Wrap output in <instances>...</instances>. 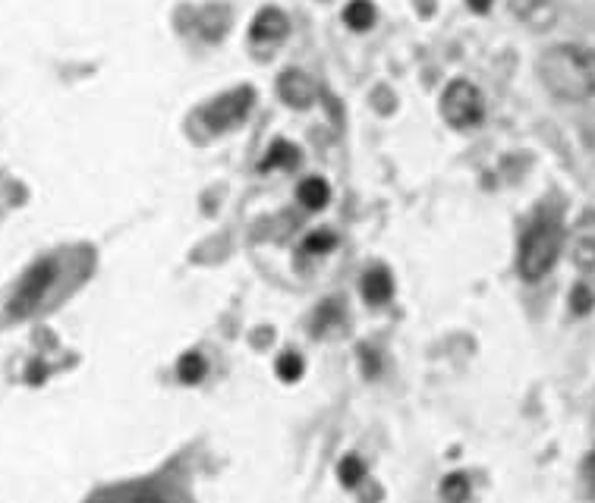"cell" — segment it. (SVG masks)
Returning <instances> with one entry per match:
<instances>
[{"label":"cell","instance_id":"cell-10","mask_svg":"<svg viewBox=\"0 0 595 503\" xmlns=\"http://www.w3.org/2000/svg\"><path fill=\"white\" fill-rule=\"evenodd\" d=\"M328 199H331V189H328V183H325L322 177H309V180H303V186H300V202H303L309 211L325 208V205H328Z\"/></svg>","mask_w":595,"mask_h":503},{"label":"cell","instance_id":"cell-20","mask_svg":"<svg viewBox=\"0 0 595 503\" xmlns=\"http://www.w3.org/2000/svg\"><path fill=\"white\" fill-rule=\"evenodd\" d=\"M470 7H473L476 13H485L488 7H492V0H470Z\"/></svg>","mask_w":595,"mask_h":503},{"label":"cell","instance_id":"cell-12","mask_svg":"<svg viewBox=\"0 0 595 503\" xmlns=\"http://www.w3.org/2000/svg\"><path fill=\"white\" fill-rule=\"evenodd\" d=\"M344 19H347V26H350V29L363 32V29H369V26H372L375 10H372L369 0H353V4L347 7V13H344Z\"/></svg>","mask_w":595,"mask_h":503},{"label":"cell","instance_id":"cell-3","mask_svg":"<svg viewBox=\"0 0 595 503\" xmlns=\"http://www.w3.org/2000/svg\"><path fill=\"white\" fill-rule=\"evenodd\" d=\"M441 114H444V120H448L451 126H457V129H470V126L482 123L485 104H482L479 89H476V85H470V82L457 79L441 98Z\"/></svg>","mask_w":595,"mask_h":503},{"label":"cell","instance_id":"cell-17","mask_svg":"<svg viewBox=\"0 0 595 503\" xmlns=\"http://www.w3.org/2000/svg\"><path fill=\"white\" fill-rule=\"evenodd\" d=\"M337 246V236L334 233H312L306 243H303V252H328V249H334Z\"/></svg>","mask_w":595,"mask_h":503},{"label":"cell","instance_id":"cell-18","mask_svg":"<svg viewBox=\"0 0 595 503\" xmlns=\"http://www.w3.org/2000/svg\"><path fill=\"white\" fill-rule=\"evenodd\" d=\"M570 305H573V312H577V315H586L592 309V290H586V283H580V287L573 290Z\"/></svg>","mask_w":595,"mask_h":503},{"label":"cell","instance_id":"cell-15","mask_svg":"<svg viewBox=\"0 0 595 503\" xmlns=\"http://www.w3.org/2000/svg\"><path fill=\"white\" fill-rule=\"evenodd\" d=\"M337 475H340V481H344L347 488H356L359 481H363V475H366L363 459H359V456H347L344 463L337 466Z\"/></svg>","mask_w":595,"mask_h":503},{"label":"cell","instance_id":"cell-5","mask_svg":"<svg viewBox=\"0 0 595 503\" xmlns=\"http://www.w3.org/2000/svg\"><path fill=\"white\" fill-rule=\"evenodd\" d=\"M252 101H255L252 89H237V92H230V95H224L218 101H211L202 111V120L211 129H230V126H237L249 114Z\"/></svg>","mask_w":595,"mask_h":503},{"label":"cell","instance_id":"cell-14","mask_svg":"<svg viewBox=\"0 0 595 503\" xmlns=\"http://www.w3.org/2000/svg\"><path fill=\"white\" fill-rule=\"evenodd\" d=\"M177 375H180V381H186V384L202 381V378H205V359H202L199 353H186V356L180 359V365H177Z\"/></svg>","mask_w":595,"mask_h":503},{"label":"cell","instance_id":"cell-1","mask_svg":"<svg viewBox=\"0 0 595 503\" xmlns=\"http://www.w3.org/2000/svg\"><path fill=\"white\" fill-rule=\"evenodd\" d=\"M539 76L564 101L595 98V51L580 45H558L542 54Z\"/></svg>","mask_w":595,"mask_h":503},{"label":"cell","instance_id":"cell-21","mask_svg":"<svg viewBox=\"0 0 595 503\" xmlns=\"http://www.w3.org/2000/svg\"><path fill=\"white\" fill-rule=\"evenodd\" d=\"M139 503H164V500H161V497H142Z\"/></svg>","mask_w":595,"mask_h":503},{"label":"cell","instance_id":"cell-11","mask_svg":"<svg viewBox=\"0 0 595 503\" xmlns=\"http://www.w3.org/2000/svg\"><path fill=\"white\" fill-rule=\"evenodd\" d=\"M296 161H300V151H296L290 142H274L271 151H268V158L262 161V170H268V167H293Z\"/></svg>","mask_w":595,"mask_h":503},{"label":"cell","instance_id":"cell-7","mask_svg":"<svg viewBox=\"0 0 595 503\" xmlns=\"http://www.w3.org/2000/svg\"><path fill=\"white\" fill-rule=\"evenodd\" d=\"M290 23H287V16L281 10H274V7H265L259 16H255V23H252V41H281L287 35Z\"/></svg>","mask_w":595,"mask_h":503},{"label":"cell","instance_id":"cell-4","mask_svg":"<svg viewBox=\"0 0 595 503\" xmlns=\"http://www.w3.org/2000/svg\"><path fill=\"white\" fill-rule=\"evenodd\" d=\"M54 274H57V265L48 258V261H38V265L23 277V283H19V290L10 302V312L13 315H29L35 305L45 299V293L51 290V283H54Z\"/></svg>","mask_w":595,"mask_h":503},{"label":"cell","instance_id":"cell-16","mask_svg":"<svg viewBox=\"0 0 595 503\" xmlns=\"http://www.w3.org/2000/svg\"><path fill=\"white\" fill-rule=\"evenodd\" d=\"M278 375H281V381H300V375H303V359L296 356V353H284V356L278 359Z\"/></svg>","mask_w":595,"mask_h":503},{"label":"cell","instance_id":"cell-6","mask_svg":"<svg viewBox=\"0 0 595 503\" xmlns=\"http://www.w3.org/2000/svg\"><path fill=\"white\" fill-rule=\"evenodd\" d=\"M570 252H573V265L577 268H583V271L595 268V211L583 214L580 224L573 227Z\"/></svg>","mask_w":595,"mask_h":503},{"label":"cell","instance_id":"cell-19","mask_svg":"<svg viewBox=\"0 0 595 503\" xmlns=\"http://www.w3.org/2000/svg\"><path fill=\"white\" fill-rule=\"evenodd\" d=\"M583 475H586V488H589V494L595 497V450L586 456V469H583Z\"/></svg>","mask_w":595,"mask_h":503},{"label":"cell","instance_id":"cell-9","mask_svg":"<svg viewBox=\"0 0 595 503\" xmlns=\"http://www.w3.org/2000/svg\"><path fill=\"white\" fill-rule=\"evenodd\" d=\"M281 95H284V101L287 104H293V107H306L309 101H312V95H315V89H312V82L303 76V73H284L281 76Z\"/></svg>","mask_w":595,"mask_h":503},{"label":"cell","instance_id":"cell-13","mask_svg":"<svg viewBox=\"0 0 595 503\" xmlns=\"http://www.w3.org/2000/svg\"><path fill=\"white\" fill-rule=\"evenodd\" d=\"M441 497L448 500V503H463L466 497H470V481H466V475L454 472L444 478V485H441Z\"/></svg>","mask_w":595,"mask_h":503},{"label":"cell","instance_id":"cell-2","mask_svg":"<svg viewBox=\"0 0 595 503\" xmlns=\"http://www.w3.org/2000/svg\"><path fill=\"white\" fill-rule=\"evenodd\" d=\"M564 230L558 221H536L523 236L520 246V274L523 280H542L561 255Z\"/></svg>","mask_w":595,"mask_h":503},{"label":"cell","instance_id":"cell-8","mask_svg":"<svg viewBox=\"0 0 595 503\" xmlns=\"http://www.w3.org/2000/svg\"><path fill=\"white\" fill-rule=\"evenodd\" d=\"M363 296L372 305H385L394 296V280H391L388 268H372L363 274Z\"/></svg>","mask_w":595,"mask_h":503}]
</instances>
